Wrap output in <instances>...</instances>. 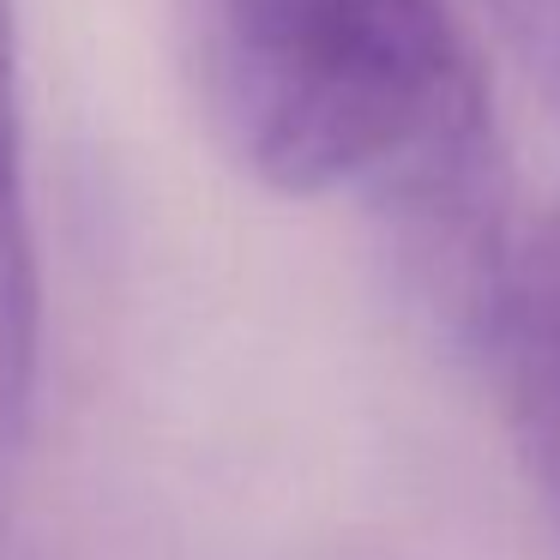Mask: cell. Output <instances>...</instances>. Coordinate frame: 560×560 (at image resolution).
<instances>
[{
  "label": "cell",
  "instance_id": "cell-1",
  "mask_svg": "<svg viewBox=\"0 0 560 560\" xmlns=\"http://www.w3.org/2000/svg\"><path fill=\"white\" fill-rule=\"evenodd\" d=\"M194 103L242 175L290 199L362 187L470 331L494 278L488 103L446 0H175Z\"/></svg>",
  "mask_w": 560,
  "mask_h": 560
},
{
  "label": "cell",
  "instance_id": "cell-2",
  "mask_svg": "<svg viewBox=\"0 0 560 560\" xmlns=\"http://www.w3.org/2000/svg\"><path fill=\"white\" fill-rule=\"evenodd\" d=\"M470 338L494 368L524 476L560 530V211L500 247Z\"/></svg>",
  "mask_w": 560,
  "mask_h": 560
},
{
  "label": "cell",
  "instance_id": "cell-3",
  "mask_svg": "<svg viewBox=\"0 0 560 560\" xmlns=\"http://www.w3.org/2000/svg\"><path fill=\"white\" fill-rule=\"evenodd\" d=\"M488 13L500 19L542 97L560 109V0H488Z\"/></svg>",
  "mask_w": 560,
  "mask_h": 560
},
{
  "label": "cell",
  "instance_id": "cell-4",
  "mask_svg": "<svg viewBox=\"0 0 560 560\" xmlns=\"http://www.w3.org/2000/svg\"><path fill=\"white\" fill-rule=\"evenodd\" d=\"M25 218V121H19L13 0H0V223Z\"/></svg>",
  "mask_w": 560,
  "mask_h": 560
}]
</instances>
